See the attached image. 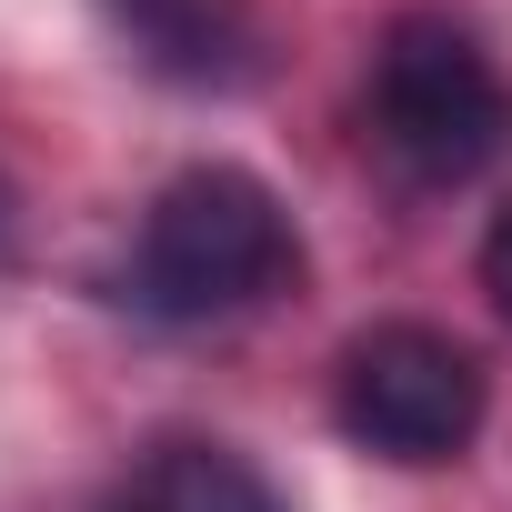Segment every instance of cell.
I'll return each instance as SVG.
<instances>
[{
  "label": "cell",
  "mask_w": 512,
  "mask_h": 512,
  "mask_svg": "<svg viewBox=\"0 0 512 512\" xmlns=\"http://www.w3.org/2000/svg\"><path fill=\"white\" fill-rule=\"evenodd\" d=\"M0 231H11V191H0Z\"/></svg>",
  "instance_id": "7"
},
{
  "label": "cell",
  "mask_w": 512,
  "mask_h": 512,
  "mask_svg": "<svg viewBox=\"0 0 512 512\" xmlns=\"http://www.w3.org/2000/svg\"><path fill=\"white\" fill-rule=\"evenodd\" d=\"M482 292H492V312L512 322V201H502L492 231H482Z\"/></svg>",
  "instance_id": "6"
},
{
  "label": "cell",
  "mask_w": 512,
  "mask_h": 512,
  "mask_svg": "<svg viewBox=\"0 0 512 512\" xmlns=\"http://www.w3.org/2000/svg\"><path fill=\"white\" fill-rule=\"evenodd\" d=\"M101 512H282V492L221 442H161Z\"/></svg>",
  "instance_id": "5"
},
{
  "label": "cell",
  "mask_w": 512,
  "mask_h": 512,
  "mask_svg": "<svg viewBox=\"0 0 512 512\" xmlns=\"http://www.w3.org/2000/svg\"><path fill=\"white\" fill-rule=\"evenodd\" d=\"M111 31L161 71V81H241L251 71V21H241V0H101Z\"/></svg>",
  "instance_id": "4"
},
{
  "label": "cell",
  "mask_w": 512,
  "mask_h": 512,
  "mask_svg": "<svg viewBox=\"0 0 512 512\" xmlns=\"http://www.w3.org/2000/svg\"><path fill=\"white\" fill-rule=\"evenodd\" d=\"M372 131L422 181H472L512 151V81L452 11H402L372 51Z\"/></svg>",
  "instance_id": "2"
},
{
  "label": "cell",
  "mask_w": 512,
  "mask_h": 512,
  "mask_svg": "<svg viewBox=\"0 0 512 512\" xmlns=\"http://www.w3.org/2000/svg\"><path fill=\"white\" fill-rule=\"evenodd\" d=\"M292 272H302V241H292V211L272 201V181L201 161V171L161 181V201L141 211L121 292L151 322H231L251 302L292 292Z\"/></svg>",
  "instance_id": "1"
},
{
  "label": "cell",
  "mask_w": 512,
  "mask_h": 512,
  "mask_svg": "<svg viewBox=\"0 0 512 512\" xmlns=\"http://www.w3.org/2000/svg\"><path fill=\"white\" fill-rule=\"evenodd\" d=\"M332 412L382 462H452L482 432V362L432 322H372L342 352Z\"/></svg>",
  "instance_id": "3"
}]
</instances>
